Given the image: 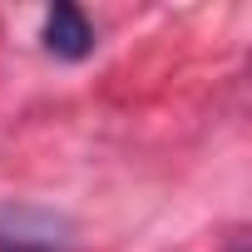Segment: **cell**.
<instances>
[{"instance_id":"cell-1","label":"cell","mask_w":252,"mask_h":252,"mask_svg":"<svg viewBox=\"0 0 252 252\" xmlns=\"http://www.w3.org/2000/svg\"><path fill=\"white\" fill-rule=\"evenodd\" d=\"M0 252H69V232L50 213L5 208L0 213Z\"/></svg>"},{"instance_id":"cell-2","label":"cell","mask_w":252,"mask_h":252,"mask_svg":"<svg viewBox=\"0 0 252 252\" xmlns=\"http://www.w3.org/2000/svg\"><path fill=\"white\" fill-rule=\"evenodd\" d=\"M45 50L60 55V60H84V55L94 50L89 20H84L74 5H55V10L45 15Z\"/></svg>"}]
</instances>
